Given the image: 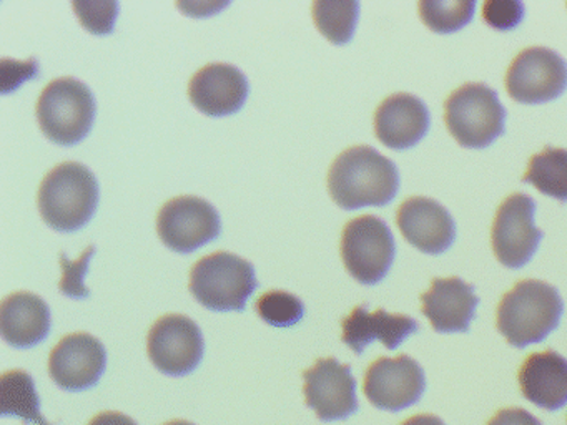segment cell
<instances>
[{
	"mask_svg": "<svg viewBox=\"0 0 567 425\" xmlns=\"http://www.w3.org/2000/svg\"><path fill=\"white\" fill-rule=\"evenodd\" d=\"M400 189V173L388 156L373 146L358 145L337 156L328 172V191L340 208L384 206Z\"/></svg>",
	"mask_w": 567,
	"mask_h": 425,
	"instance_id": "obj_1",
	"label": "cell"
},
{
	"mask_svg": "<svg viewBox=\"0 0 567 425\" xmlns=\"http://www.w3.org/2000/svg\"><path fill=\"white\" fill-rule=\"evenodd\" d=\"M564 301L554 286L539 279L517 282L497 305V331L514 348L539 344L563 318Z\"/></svg>",
	"mask_w": 567,
	"mask_h": 425,
	"instance_id": "obj_2",
	"label": "cell"
},
{
	"mask_svg": "<svg viewBox=\"0 0 567 425\" xmlns=\"http://www.w3.org/2000/svg\"><path fill=\"white\" fill-rule=\"evenodd\" d=\"M42 219L55 231L84 228L99 205V183L82 163L65 162L42 179L38 196Z\"/></svg>",
	"mask_w": 567,
	"mask_h": 425,
	"instance_id": "obj_3",
	"label": "cell"
},
{
	"mask_svg": "<svg viewBox=\"0 0 567 425\" xmlns=\"http://www.w3.org/2000/svg\"><path fill=\"white\" fill-rule=\"evenodd\" d=\"M35 113L42 132L51 142L78 145L94 125V93L81 80L62 76L42 90Z\"/></svg>",
	"mask_w": 567,
	"mask_h": 425,
	"instance_id": "obj_4",
	"label": "cell"
},
{
	"mask_svg": "<svg viewBox=\"0 0 567 425\" xmlns=\"http://www.w3.org/2000/svg\"><path fill=\"white\" fill-rule=\"evenodd\" d=\"M258 288L254 265L227 251L214 252L195 262L190 271L194 298L212 311H244Z\"/></svg>",
	"mask_w": 567,
	"mask_h": 425,
	"instance_id": "obj_5",
	"label": "cell"
},
{
	"mask_svg": "<svg viewBox=\"0 0 567 425\" xmlns=\"http://www.w3.org/2000/svg\"><path fill=\"white\" fill-rule=\"evenodd\" d=\"M447 129L464 148H486L504 133L506 108L496 90L484 83H466L444 103Z\"/></svg>",
	"mask_w": 567,
	"mask_h": 425,
	"instance_id": "obj_6",
	"label": "cell"
},
{
	"mask_svg": "<svg viewBox=\"0 0 567 425\" xmlns=\"http://www.w3.org/2000/svg\"><path fill=\"white\" fill-rule=\"evenodd\" d=\"M393 232L386 221L373 215L351 219L341 235V258L347 271L361 284H377L394 261Z\"/></svg>",
	"mask_w": 567,
	"mask_h": 425,
	"instance_id": "obj_7",
	"label": "cell"
},
{
	"mask_svg": "<svg viewBox=\"0 0 567 425\" xmlns=\"http://www.w3.org/2000/svg\"><path fill=\"white\" fill-rule=\"evenodd\" d=\"M534 215L536 201L524 193L507 196L497 208L491 241L497 261L506 268H523L539 248L543 231L534 225Z\"/></svg>",
	"mask_w": 567,
	"mask_h": 425,
	"instance_id": "obj_8",
	"label": "cell"
},
{
	"mask_svg": "<svg viewBox=\"0 0 567 425\" xmlns=\"http://www.w3.org/2000/svg\"><path fill=\"white\" fill-rule=\"evenodd\" d=\"M506 89L511 99L526 105L556 100L567 89V62L547 46H529L507 69Z\"/></svg>",
	"mask_w": 567,
	"mask_h": 425,
	"instance_id": "obj_9",
	"label": "cell"
},
{
	"mask_svg": "<svg viewBox=\"0 0 567 425\" xmlns=\"http://www.w3.org/2000/svg\"><path fill=\"white\" fill-rule=\"evenodd\" d=\"M220 215L214 205L198 196H177L162 206L157 232L162 242L175 252H194L218 238Z\"/></svg>",
	"mask_w": 567,
	"mask_h": 425,
	"instance_id": "obj_10",
	"label": "cell"
},
{
	"mask_svg": "<svg viewBox=\"0 0 567 425\" xmlns=\"http://www.w3.org/2000/svg\"><path fill=\"white\" fill-rule=\"evenodd\" d=\"M204 349L200 328L184 314L164 315L148 332V357L167 375L181 377L194 372L204 357Z\"/></svg>",
	"mask_w": 567,
	"mask_h": 425,
	"instance_id": "obj_11",
	"label": "cell"
},
{
	"mask_svg": "<svg viewBox=\"0 0 567 425\" xmlns=\"http://www.w3.org/2000/svg\"><path fill=\"white\" fill-rule=\"evenodd\" d=\"M426 388L424 371L413 357H380L364 374L368 401L381 411L400 412L420 401Z\"/></svg>",
	"mask_w": 567,
	"mask_h": 425,
	"instance_id": "obj_12",
	"label": "cell"
},
{
	"mask_svg": "<svg viewBox=\"0 0 567 425\" xmlns=\"http://www.w3.org/2000/svg\"><path fill=\"white\" fill-rule=\"evenodd\" d=\"M303 379L305 402L320 421H343L358 411L357 379L350 365L334 357L318 359Z\"/></svg>",
	"mask_w": 567,
	"mask_h": 425,
	"instance_id": "obj_13",
	"label": "cell"
},
{
	"mask_svg": "<svg viewBox=\"0 0 567 425\" xmlns=\"http://www.w3.org/2000/svg\"><path fill=\"white\" fill-rule=\"evenodd\" d=\"M107 365L104 344L87 332L62 339L49 357V374L64 391L79 392L94 387Z\"/></svg>",
	"mask_w": 567,
	"mask_h": 425,
	"instance_id": "obj_14",
	"label": "cell"
},
{
	"mask_svg": "<svg viewBox=\"0 0 567 425\" xmlns=\"http://www.w3.org/2000/svg\"><path fill=\"white\" fill-rule=\"evenodd\" d=\"M396 222L404 238L426 255H441L456 239V222L436 199L413 196L398 209Z\"/></svg>",
	"mask_w": 567,
	"mask_h": 425,
	"instance_id": "obj_15",
	"label": "cell"
},
{
	"mask_svg": "<svg viewBox=\"0 0 567 425\" xmlns=\"http://www.w3.org/2000/svg\"><path fill=\"white\" fill-rule=\"evenodd\" d=\"M248 92L247 76L230 63H208L188 85L190 102L208 116L234 115L247 102Z\"/></svg>",
	"mask_w": 567,
	"mask_h": 425,
	"instance_id": "obj_16",
	"label": "cell"
},
{
	"mask_svg": "<svg viewBox=\"0 0 567 425\" xmlns=\"http://www.w3.org/2000/svg\"><path fill=\"white\" fill-rule=\"evenodd\" d=\"M426 103L411 93L388 96L374 113L377 138L391 149H406L420 143L430 129Z\"/></svg>",
	"mask_w": 567,
	"mask_h": 425,
	"instance_id": "obj_17",
	"label": "cell"
},
{
	"mask_svg": "<svg viewBox=\"0 0 567 425\" xmlns=\"http://www.w3.org/2000/svg\"><path fill=\"white\" fill-rule=\"evenodd\" d=\"M421 302L434 331L451 334L470 329L480 298L474 294L473 286L453 276L434 279L431 288L421 294Z\"/></svg>",
	"mask_w": 567,
	"mask_h": 425,
	"instance_id": "obj_18",
	"label": "cell"
},
{
	"mask_svg": "<svg viewBox=\"0 0 567 425\" xmlns=\"http://www.w3.org/2000/svg\"><path fill=\"white\" fill-rule=\"evenodd\" d=\"M341 341L354 352L363 354L373 341L383 342L384 348L394 351L404 339L420 331V324L411 315L388 314L384 309L368 311V305H358L341 321Z\"/></svg>",
	"mask_w": 567,
	"mask_h": 425,
	"instance_id": "obj_19",
	"label": "cell"
},
{
	"mask_svg": "<svg viewBox=\"0 0 567 425\" xmlns=\"http://www.w3.org/2000/svg\"><path fill=\"white\" fill-rule=\"evenodd\" d=\"M51 331V309L32 292H14L0 305V332L14 348H34Z\"/></svg>",
	"mask_w": 567,
	"mask_h": 425,
	"instance_id": "obj_20",
	"label": "cell"
},
{
	"mask_svg": "<svg viewBox=\"0 0 567 425\" xmlns=\"http://www.w3.org/2000/svg\"><path fill=\"white\" fill-rule=\"evenodd\" d=\"M519 385L537 407L559 411L567 404V359L556 351L534 352L520 365Z\"/></svg>",
	"mask_w": 567,
	"mask_h": 425,
	"instance_id": "obj_21",
	"label": "cell"
},
{
	"mask_svg": "<svg viewBox=\"0 0 567 425\" xmlns=\"http://www.w3.org/2000/svg\"><path fill=\"white\" fill-rule=\"evenodd\" d=\"M0 412L4 417H19L25 425H52L41 412V398L29 372L14 369L0 377Z\"/></svg>",
	"mask_w": 567,
	"mask_h": 425,
	"instance_id": "obj_22",
	"label": "cell"
},
{
	"mask_svg": "<svg viewBox=\"0 0 567 425\" xmlns=\"http://www.w3.org/2000/svg\"><path fill=\"white\" fill-rule=\"evenodd\" d=\"M524 183L536 186L537 191L550 198L567 201V149L547 146L529 159Z\"/></svg>",
	"mask_w": 567,
	"mask_h": 425,
	"instance_id": "obj_23",
	"label": "cell"
},
{
	"mask_svg": "<svg viewBox=\"0 0 567 425\" xmlns=\"http://www.w3.org/2000/svg\"><path fill=\"white\" fill-rule=\"evenodd\" d=\"M360 17V3L340 0H317L313 3V20L320 33L334 45L350 42Z\"/></svg>",
	"mask_w": 567,
	"mask_h": 425,
	"instance_id": "obj_24",
	"label": "cell"
},
{
	"mask_svg": "<svg viewBox=\"0 0 567 425\" xmlns=\"http://www.w3.org/2000/svg\"><path fill=\"white\" fill-rule=\"evenodd\" d=\"M420 17L433 32L453 33L463 29L473 19L474 0H423L420 2Z\"/></svg>",
	"mask_w": 567,
	"mask_h": 425,
	"instance_id": "obj_25",
	"label": "cell"
},
{
	"mask_svg": "<svg viewBox=\"0 0 567 425\" xmlns=\"http://www.w3.org/2000/svg\"><path fill=\"white\" fill-rule=\"evenodd\" d=\"M255 308L258 315L274 328H290L300 322L305 315L301 299L291 292L278 291V289L260 296Z\"/></svg>",
	"mask_w": 567,
	"mask_h": 425,
	"instance_id": "obj_26",
	"label": "cell"
},
{
	"mask_svg": "<svg viewBox=\"0 0 567 425\" xmlns=\"http://www.w3.org/2000/svg\"><path fill=\"white\" fill-rule=\"evenodd\" d=\"M74 10L85 30L94 35H107L114 32L115 19L118 15L117 2H87L78 0Z\"/></svg>",
	"mask_w": 567,
	"mask_h": 425,
	"instance_id": "obj_27",
	"label": "cell"
},
{
	"mask_svg": "<svg viewBox=\"0 0 567 425\" xmlns=\"http://www.w3.org/2000/svg\"><path fill=\"white\" fill-rule=\"evenodd\" d=\"M94 252L95 246H89L78 261H71L64 252H61V266L64 274H62L61 282H59V289H61L62 294L74 299L89 298V289L84 286V279Z\"/></svg>",
	"mask_w": 567,
	"mask_h": 425,
	"instance_id": "obj_28",
	"label": "cell"
},
{
	"mask_svg": "<svg viewBox=\"0 0 567 425\" xmlns=\"http://www.w3.org/2000/svg\"><path fill=\"white\" fill-rule=\"evenodd\" d=\"M523 17L524 3L519 0H487L483 6V19L496 30L514 29Z\"/></svg>",
	"mask_w": 567,
	"mask_h": 425,
	"instance_id": "obj_29",
	"label": "cell"
},
{
	"mask_svg": "<svg viewBox=\"0 0 567 425\" xmlns=\"http://www.w3.org/2000/svg\"><path fill=\"white\" fill-rule=\"evenodd\" d=\"M487 425H543L539 418L534 417L524 408H504L497 412Z\"/></svg>",
	"mask_w": 567,
	"mask_h": 425,
	"instance_id": "obj_30",
	"label": "cell"
},
{
	"mask_svg": "<svg viewBox=\"0 0 567 425\" xmlns=\"http://www.w3.org/2000/svg\"><path fill=\"white\" fill-rule=\"evenodd\" d=\"M12 66H14V69L11 70L2 62V82H4L2 89H6V86L11 83L12 79H19V83H22L25 79H31V76L38 73V63H35V60H29V62L24 63L12 62Z\"/></svg>",
	"mask_w": 567,
	"mask_h": 425,
	"instance_id": "obj_31",
	"label": "cell"
},
{
	"mask_svg": "<svg viewBox=\"0 0 567 425\" xmlns=\"http://www.w3.org/2000/svg\"><path fill=\"white\" fill-rule=\"evenodd\" d=\"M89 425H138L134 418L128 415L121 414V412H101L95 415Z\"/></svg>",
	"mask_w": 567,
	"mask_h": 425,
	"instance_id": "obj_32",
	"label": "cell"
},
{
	"mask_svg": "<svg viewBox=\"0 0 567 425\" xmlns=\"http://www.w3.org/2000/svg\"><path fill=\"white\" fill-rule=\"evenodd\" d=\"M401 425H446L440 417L436 415L430 414H420L413 415V417L408 418Z\"/></svg>",
	"mask_w": 567,
	"mask_h": 425,
	"instance_id": "obj_33",
	"label": "cell"
},
{
	"mask_svg": "<svg viewBox=\"0 0 567 425\" xmlns=\"http://www.w3.org/2000/svg\"><path fill=\"white\" fill-rule=\"evenodd\" d=\"M164 425H195V424H192V422H187V421H174V422H167V424H164Z\"/></svg>",
	"mask_w": 567,
	"mask_h": 425,
	"instance_id": "obj_34",
	"label": "cell"
}]
</instances>
